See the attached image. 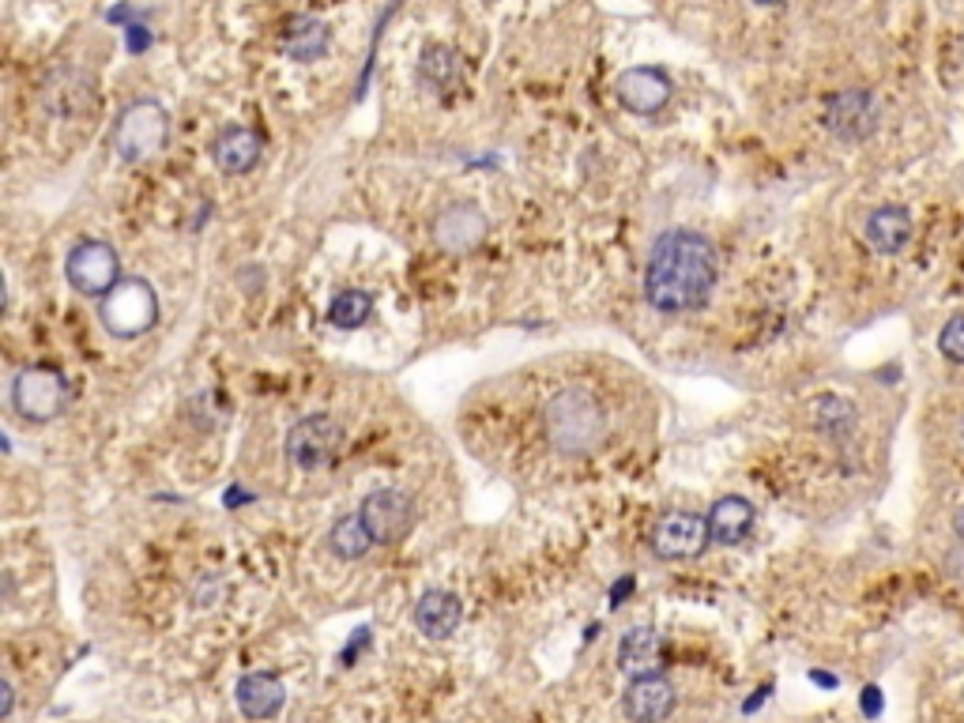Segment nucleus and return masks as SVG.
<instances>
[{
	"mask_svg": "<svg viewBox=\"0 0 964 723\" xmlns=\"http://www.w3.org/2000/svg\"><path fill=\"white\" fill-rule=\"evenodd\" d=\"M716 279H720V260L705 234L694 231H667L656 237L644 268V298L660 313H689L709 302Z\"/></svg>",
	"mask_w": 964,
	"mask_h": 723,
	"instance_id": "1",
	"label": "nucleus"
},
{
	"mask_svg": "<svg viewBox=\"0 0 964 723\" xmlns=\"http://www.w3.org/2000/svg\"><path fill=\"white\" fill-rule=\"evenodd\" d=\"M543 434L565 456H588L607 437V411L596 392L580 385H565L546 396Z\"/></svg>",
	"mask_w": 964,
	"mask_h": 723,
	"instance_id": "2",
	"label": "nucleus"
},
{
	"mask_svg": "<svg viewBox=\"0 0 964 723\" xmlns=\"http://www.w3.org/2000/svg\"><path fill=\"white\" fill-rule=\"evenodd\" d=\"M99 321L113 340H136L152 332L158 321L155 287L140 276H121V283L99 298Z\"/></svg>",
	"mask_w": 964,
	"mask_h": 723,
	"instance_id": "3",
	"label": "nucleus"
},
{
	"mask_svg": "<svg viewBox=\"0 0 964 723\" xmlns=\"http://www.w3.org/2000/svg\"><path fill=\"white\" fill-rule=\"evenodd\" d=\"M170 140V113L152 99L129 102L113 125V152L121 163H147Z\"/></svg>",
	"mask_w": 964,
	"mask_h": 723,
	"instance_id": "4",
	"label": "nucleus"
},
{
	"mask_svg": "<svg viewBox=\"0 0 964 723\" xmlns=\"http://www.w3.org/2000/svg\"><path fill=\"white\" fill-rule=\"evenodd\" d=\"M68 403V381L53 366H23L12 377V408L26 422H53Z\"/></svg>",
	"mask_w": 964,
	"mask_h": 723,
	"instance_id": "5",
	"label": "nucleus"
},
{
	"mask_svg": "<svg viewBox=\"0 0 964 723\" xmlns=\"http://www.w3.org/2000/svg\"><path fill=\"white\" fill-rule=\"evenodd\" d=\"M65 279L76 294L106 298L121 283V260H118V253H113V245L99 242V237H84V242H76L65 257Z\"/></svg>",
	"mask_w": 964,
	"mask_h": 723,
	"instance_id": "6",
	"label": "nucleus"
},
{
	"mask_svg": "<svg viewBox=\"0 0 964 723\" xmlns=\"http://www.w3.org/2000/svg\"><path fill=\"white\" fill-rule=\"evenodd\" d=\"M343 448V426L332 414H306L295 426L287 430V456L302 471H317V467L332 464Z\"/></svg>",
	"mask_w": 964,
	"mask_h": 723,
	"instance_id": "7",
	"label": "nucleus"
},
{
	"mask_svg": "<svg viewBox=\"0 0 964 723\" xmlns=\"http://www.w3.org/2000/svg\"><path fill=\"white\" fill-rule=\"evenodd\" d=\"M358 513H362V520H366V527H369V535H374L377 546H396L411 535L419 505H414V498L407 490L385 487V490L369 493V498L362 501Z\"/></svg>",
	"mask_w": 964,
	"mask_h": 723,
	"instance_id": "8",
	"label": "nucleus"
},
{
	"mask_svg": "<svg viewBox=\"0 0 964 723\" xmlns=\"http://www.w3.org/2000/svg\"><path fill=\"white\" fill-rule=\"evenodd\" d=\"M709 516L686 513V509H675V513H663L652 527V550L667 561H683L694 558L709 546Z\"/></svg>",
	"mask_w": 964,
	"mask_h": 723,
	"instance_id": "9",
	"label": "nucleus"
},
{
	"mask_svg": "<svg viewBox=\"0 0 964 723\" xmlns=\"http://www.w3.org/2000/svg\"><path fill=\"white\" fill-rule=\"evenodd\" d=\"M441 253H472L486 242V215L475 204H445L430 226Z\"/></svg>",
	"mask_w": 964,
	"mask_h": 723,
	"instance_id": "10",
	"label": "nucleus"
},
{
	"mask_svg": "<svg viewBox=\"0 0 964 723\" xmlns=\"http://www.w3.org/2000/svg\"><path fill=\"white\" fill-rule=\"evenodd\" d=\"M826 125L833 136L852 140V144L871 136L874 125H878V105H874L871 91H863V87H847V91L833 94L826 105Z\"/></svg>",
	"mask_w": 964,
	"mask_h": 723,
	"instance_id": "11",
	"label": "nucleus"
},
{
	"mask_svg": "<svg viewBox=\"0 0 964 723\" xmlns=\"http://www.w3.org/2000/svg\"><path fill=\"white\" fill-rule=\"evenodd\" d=\"M614 94L630 113L652 118V113H660L663 105L671 102V76L663 73V68H652V65L625 68L614 84Z\"/></svg>",
	"mask_w": 964,
	"mask_h": 723,
	"instance_id": "12",
	"label": "nucleus"
},
{
	"mask_svg": "<svg viewBox=\"0 0 964 723\" xmlns=\"http://www.w3.org/2000/svg\"><path fill=\"white\" fill-rule=\"evenodd\" d=\"M678 693L675 686L663 675H644V678H630L622 693V712L630 723H663L675 712Z\"/></svg>",
	"mask_w": 964,
	"mask_h": 723,
	"instance_id": "13",
	"label": "nucleus"
},
{
	"mask_svg": "<svg viewBox=\"0 0 964 723\" xmlns=\"http://www.w3.org/2000/svg\"><path fill=\"white\" fill-rule=\"evenodd\" d=\"M459 619H464V607H459V599L453 592H445V588H430V592H422L419 603H414V625L433 641L453 637L459 630Z\"/></svg>",
	"mask_w": 964,
	"mask_h": 723,
	"instance_id": "14",
	"label": "nucleus"
},
{
	"mask_svg": "<svg viewBox=\"0 0 964 723\" xmlns=\"http://www.w3.org/2000/svg\"><path fill=\"white\" fill-rule=\"evenodd\" d=\"M754 505L739 493H728L709 509V540L716 546H739L746 543V535L754 532Z\"/></svg>",
	"mask_w": 964,
	"mask_h": 723,
	"instance_id": "15",
	"label": "nucleus"
},
{
	"mask_svg": "<svg viewBox=\"0 0 964 723\" xmlns=\"http://www.w3.org/2000/svg\"><path fill=\"white\" fill-rule=\"evenodd\" d=\"M211 158L223 174H250L261 163V136L245 125H230L211 144Z\"/></svg>",
	"mask_w": 964,
	"mask_h": 723,
	"instance_id": "16",
	"label": "nucleus"
},
{
	"mask_svg": "<svg viewBox=\"0 0 964 723\" xmlns=\"http://www.w3.org/2000/svg\"><path fill=\"white\" fill-rule=\"evenodd\" d=\"M287 704V690L276 675H264L253 671L237 682V709L245 712L250 720H272L279 716V709Z\"/></svg>",
	"mask_w": 964,
	"mask_h": 723,
	"instance_id": "17",
	"label": "nucleus"
},
{
	"mask_svg": "<svg viewBox=\"0 0 964 723\" xmlns=\"http://www.w3.org/2000/svg\"><path fill=\"white\" fill-rule=\"evenodd\" d=\"M866 242H871L874 253L893 257V253H900L908 242H912V215H908L900 204L878 208L871 219H866Z\"/></svg>",
	"mask_w": 964,
	"mask_h": 723,
	"instance_id": "18",
	"label": "nucleus"
},
{
	"mask_svg": "<svg viewBox=\"0 0 964 723\" xmlns=\"http://www.w3.org/2000/svg\"><path fill=\"white\" fill-rule=\"evenodd\" d=\"M618 667L630 678H644L660 671V633L652 625H636V630L622 633L618 641Z\"/></svg>",
	"mask_w": 964,
	"mask_h": 723,
	"instance_id": "19",
	"label": "nucleus"
},
{
	"mask_svg": "<svg viewBox=\"0 0 964 723\" xmlns=\"http://www.w3.org/2000/svg\"><path fill=\"white\" fill-rule=\"evenodd\" d=\"M419 79L430 87V91H453V87L459 84V57L456 49L441 46V42H433V46L422 49L419 57Z\"/></svg>",
	"mask_w": 964,
	"mask_h": 723,
	"instance_id": "20",
	"label": "nucleus"
},
{
	"mask_svg": "<svg viewBox=\"0 0 964 723\" xmlns=\"http://www.w3.org/2000/svg\"><path fill=\"white\" fill-rule=\"evenodd\" d=\"M329 546H332L335 558L358 561L362 554H369V546H377V543H374V535H369V527H366V520H362V513H347V516H340L332 524Z\"/></svg>",
	"mask_w": 964,
	"mask_h": 723,
	"instance_id": "21",
	"label": "nucleus"
},
{
	"mask_svg": "<svg viewBox=\"0 0 964 723\" xmlns=\"http://www.w3.org/2000/svg\"><path fill=\"white\" fill-rule=\"evenodd\" d=\"M282 46H287V53L295 60H317L329 53V26H324L321 20H298V23H290Z\"/></svg>",
	"mask_w": 964,
	"mask_h": 723,
	"instance_id": "22",
	"label": "nucleus"
},
{
	"mask_svg": "<svg viewBox=\"0 0 964 723\" xmlns=\"http://www.w3.org/2000/svg\"><path fill=\"white\" fill-rule=\"evenodd\" d=\"M369 310H374V298H369L366 290H340L329 305V321H332V329L351 332V329H362V324L369 321Z\"/></svg>",
	"mask_w": 964,
	"mask_h": 723,
	"instance_id": "23",
	"label": "nucleus"
},
{
	"mask_svg": "<svg viewBox=\"0 0 964 723\" xmlns=\"http://www.w3.org/2000/svg\"><path fill=\"white\" fill-rule=\"evenodd\" d=\"M813 426H818L821 434H829V437L852 434L855 408L847 400H840V396H821V400H813Z\"/></svg>",
	"mask_w": 964,
	"mask_h": 723,
	"instance_id": "24",
	"label": "nucleus"
},
{
	"mask_svg": "<svg viewBox=\"0 0 964 723\" xmlns=\"http://www.w3.org/2000/svg\"><path fill=\"white\" fill-rule=\"evenodd\" d=\"M939 351L950 362H957V366H964V313L950 316V321L942 324L939 332Z\"/></svg>",
	"mask_w": 964,
	"mask_h": 723,
	"instance_id": "25",
	"label": "nucleus"
},
{
	"mask_svg": "<svg viewBox=\"0 0 964 723\" xmlns=\"http://www.w3.org/2000/svg\"><path fill=\"white\" fill-rule=\"evenodd\" d=\"M863 712L871 720L882 716V690H878V686H866V690H863Z\"/></svg>",
	"mask_w": 964,
	"mask_h": 723,
	"instance_id": "26",
	"label": "nucleus"
},
{
	"mask_svg": "<svg viewBox=\"0 0 964 723\" xmlns=\"http://www.w3.org/2000/svg\"><path fill=\"white\" fill-rule=\"evenodd\" d=\"M633 588H636V580H633V577H622V580H618V585L610 588V607H614V611H618V607L625 603V596H630Z\"/></svg>",
	"mask_w": 964,
	"mask_h": 723,
	"instance_id": "27",
	"label": "nucleus"
},
{
	"mask_svg": "<svg viewBox=\"0 0 964 723\" xmlns=\"http://www.w3.org/2000/svg\"><path fill=\"white\" fill-rule=\"evenodd\" d=\"M0 693H4V709H0V712H4V716H12V704H15V690H12V682H4V690H0Z\"/></svg>",
	"mask_w": 964,
	"mask_h": 723,
	"instance_id": "28",
	"label": "nucleus"
},
{
	"mask_svg": "<svg viewBox=\"0 0 964 723\" xmlns=\"http://www.w3.org/2000/svg\"><path fill=\"white\" fill-rule=\"evenodd\" d=\"M810 678H813V682H818V686H829V690H833V686H836V678H833V675H826V671H813Z\"/></svg>",
	"mask_w": 964,
	"mask_h": 723,
	"instance_id": "29",
	"label": "nucleus"
},
{
	"mask_svg": "<svg viewBox=\"0 0 964 723\" xmlns=\"http://www.w3.org/2000/svg\"><path fill=\"white\" fill-rule=\"evenodd\" d=\"M953 532H957L961 540H964V505L957 509V516H953Z\"/></svg>",
	"mask_w": 964,
	"mask_h": 723,
	"instance_id": "30",
	"label": "nucleus"
},
{
	"mask_svg": "<svg viewBox=\"0 0 964 723\" xmlns=\"http://www.w3.org/2000/svg\"><path fill=\"white\" fill-rule=\"evenodd\" d=\"M754 4H762V8H776V4H784V0H754Z\"/></svg>",
	"mask_w": 964,
	"mask_h": 723,
	"instance_id": "31",
	"label": "nucleus"
}]
</instances>
